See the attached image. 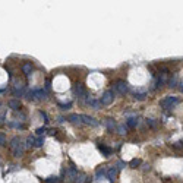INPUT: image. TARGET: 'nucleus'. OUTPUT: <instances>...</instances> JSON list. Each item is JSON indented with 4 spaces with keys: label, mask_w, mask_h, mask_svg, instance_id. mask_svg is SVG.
<instances>
[{
    "label": "nucleus",
    "mask_w": 183,
    "mask_h": 183,
    "mask_svg": "<svg viewBox=\"0 0 183 183\" xmlns=\"http://www.w3.org/2000/svg\"><path fill=\"white\" fill-rule=\"evenodd\" d=\"M9 146H10V149H12V154H13V157L19 158V157H22V155H24L25 146H24V144L21 142V139H19L18 136L12 138V141H10Z\"/></svg>",
    "instance_id": "obj_1"
},
{
    "label": "nucleus",
    "mask_w": 183,
    "mask_h": 183,
    "mask_svg": "<svg viewBox=\"0 0 183 183\" xmlns=\"http://www.w3.org/2000/svg\"><path fill=\"white\" fill-rule=\"evenodd\" d=\"M177 103H179V98H177V97H174V95H167V97H164V98L160 101V107H163V109H173Z\"/></svg>",
    "instance_id": "obj_2"
},
{
    "label": "nucleus",
    "mask_w": 183,
    "mask_h": 183,
    "mask_svg": "<svg viewBox=\"0 0 183 183\" xmlns=\"http://www.w3.org/2000/svg\"><path fill=\"white\" fill-rule=\"evenodd\" d=\"M73 94L78 98H85V100L88 98V92H86V89L82 84H75L73 85Z\"/></svg>",
    "instance_id": "obj_3"
},
{
    "label": "nucleus",
    "mask_w": 183,
    "mask_h": 183,
    "mask_svg": "<svg viewBox=\"0 0 183 183\" xmlns=\"http://www.w3.org/2000/svg\"><path fill=\"white\" fill-rule=\"evenodd\" d=\"M63 173L66 174V182H68V183H72V182H75V180L78 179V176H79L75 167H71V169H66V170H65Z\"/></svg>",
    "instance_id": "obj_4"
},
{
    "label": "nucleus",
    "mask_w": 183,
    "mask_h": 183,
    "mask_svg": "<svg viewBox=\"0 0 183 183\" xmlns=\"http://www.w3.org/2000/svg\"><path fill=\"white\" fill-rule=\"evenodd\" d=\"M81 119H82V123L84 125H88V126H92V128H95V126L100 125V122L97 119H94L92 116H88V114H81Z\"/></svg>",
    "instance_id": "obj_5"
},
{
    "label": "nucleus",
    "mask_w": 183,
    "mask_h": 183,
    "mask_svg": "<svg viewBox=\"0 0 183 183\" xmlns=\"http://www.w3.org/2000/svg\"><path fill=\"white\" fill-rule=\"evenodd\" d=\"M113 100H114V94H113V91H106L104 94H103V97H101V104L103 106H110L111 103H113Z\"/></svg>",
    "instance_id": "obj_6"
},
{
    "label": "nucleus",
    "mask_w": 183,
    "mask_h": 183,
    "mask_svg": "<svg viewBox=\"0 0 183 183\" xmlns=\"http://www.w3.org/2000/svg\"><path fill=\"white\" fill-rule=\"evenodd\" d=\"M114 88H116V91H117L120 95H125V94L128 92V84H126L125 81H117V82L114 84Z\"/></svg>",
    "instance_id": "obj_7"
},
{
    "label": "nucleus",
    "mask_w": 183,
    "mask_h": 183,
    "mask_svg": "<svg viewBox=\"0 0 183 183\" xmlns=\"http://www.w3.org/2000/svg\"><path fill=\"white\" fill-rule=\"evenodd\" d=\"M66 120H69L72 125H76V126H82L84 123H82V119H81V114H69L68 116V119Z\"/></svg>",
    "instance_id": "obj_8"
},
{
    "label": "nucleus",
    "mask_w": 183,
    "mask_h": 183,
    "mask_svg": "<svg viewBox=\"0 0 183 183\" xmlns=\"http://www.w3.org/2000/svg\"><path fill=\"white\" fill-rule=\"evenodd\" d=\"M85 101H86V104H88L89 107H92L94 110L101 109V101H98V100H95V98H92V97H88Z\"/></svg>",
    "instance_id": "obj_9"
},
{
    "label": "nucleus",
    "mask_w": 183,
    "mask_h": 183,
    "mask_svg": "<svg viewBox=\"0 0 183 183\" xmlns=\"http://www.w3.org/2000/svg\"><path fill=\"white\" fill-rule=\"evenodd\" d=\"M117 169H116V166H113V167H110L109 170H107V179H109L110 183L114 182V179H116V176H117Z\"/></svg>",
    "instance_id": "obj_10"
},
{
    "label": "nucleus",
    "mask_w": 183,
    "mask_h": 183,
    "mask_svg": "<svg viewBox=\"0 0 183 183\" xmlns=\"http://www.w3.org/2000/svg\"><path fill=\"white\" fill-rule=\"evenodd\" d=\"M104 125H106V128H107V130H109V132L116 130V128H117V125H116V122H114L113 119H106Z\"/></svg>",
    "instance_id": "obj_11"
},
{
    "label": "nucleus",
    "mask_w": 183,
    "mask_h": 183,
    "mask_svg": "<svg viewBox=\"0 0 183 183\" xmlns=\"http://www.w3.org/2000/svg\"><path fill=\"white\" fill-rule=\"evenodd\" d=\"M97 148L103 152L104 157H110V155H111V148H109V146L103 145V144H97Z\"/></svg>",
    "instance_id": "obj_12"
},
{
    "label": "nucleus",
    "mask_w": 183,
    "mask_h": 183,
    "mask_svg": "<svg viewBox=\"0 0 183 183\" xmlns=\"http://www.w3.org/2000/svg\"><path fill=\"white\" fill-rule=\"evenodd\" d=\"M34 97L40 98V100H45L47 98V91L45 89H35L34 91Z\"/></svg>",
    "instance_id": "obj_13"
},
{
    "label": "nucleus",
    "mask_w": 183,
    "mask_h": 183,
    "mask_svg": "<svg viewBox=\"0 0 183 183\" xmlns=\"http://www.w3.org/2000/svg\"><path fill=\"white\" fill-rule=\"evenodd\" d=\"M106 174H107V169H106V167H100V169L95 171V179L100 180V179H103Z\"/></svg>",
    "instance_id": "obj_14"
},
{
    "label": "nucleus",
    "mask_w": 183,
    "mask_h": 183,
    "mask_svg": "<svg viewBox=\"0 0 183 183\" xmlns=\"http://www.w3.org/2000/svg\"><path fill=\"white\" fill-rule=\"evenodd\" d=\"M7 106H9V109L12 110H19L21 109V103H19V100H9V103H7Z\"/></svg>",
    "instance_id": "obj_15"
},
{
    "label": "nucleus",
    "mask_w": 183,
    "mask_h": 183,
    "mask_svg": "<svg viewBox=\"0 0 183 183\" xmlns=\"http://www.w3.org/2000/svg\"><path fill=\"white\" fill-rule=\"evenodd\" d=\"M22 72L25 73V76H30L32 73V65L31 63H24L22 65Z\"/></svg>",
    "instance_id": "obj_16"
},
{
    "label": "nucleus",
    "mask_w": 183,
    "mask_h": 183,
    "mask_svg": "<svg viewBox=\"0 0 183 183\" xmlns=\"http://www.w3.org/2000/svg\"><path fill=\"white\" fill-rule=\"evenodd\" d=\"M128 126H125V125H117V128H116V132L119 133V135H126L128 133Z\"/></svg>",
    "instance_id": "obj_17"
},
{
    "label": "nucleus",
    "mask_w": 183,
    "mask_h": 183,
    "mask_svg": "<svg viewBox=\"0 0 183 183\" xmlns=\"http://www.w3.org/2000/svg\"><path fill=\"white\" fill-rule=\"evenodd\" d=\"M138 119H135V117H130V119H128V122H126V126L128 128H136L138 126Z\"/></svg>",
    "instance_id": "obj_18"
},
{
    "label": "nucleus",
    "mask_w": 183,
    "mask_h": 183,
    "mask_svg": "<svg viewBox=\"0 0 183 183\" xmlns=\"http://www.w3.org/2000/svg\"><path fill=\"white\" fill-rule=\"evenodd\" d=\"M75 183H88V176L86 174H79Z\"/></svg>",
    "instance_id": "obj_19"
},
{
    "label": "nucleus",
    "mask_w": 183,
    "mask_h": 183,
    "mask_svg": "<svg viewBox=\"0 0 183 183\" xmlns=\"http://www.w3.org/2000/svg\"><path fill=\"white\" fill-rule=\"evenodd\" d=\"M129 166H130L132 169H136L138 166H141V160H139V158H133V160L129 163Z\"/></svg>",
    "instance_id": "obj_20"
},
{
    "label": "nucleus",
    "mask_w": 183,
    "mask_h": 183,
    "mask_svg": "<svg viewBox=\"0 0 183 183\" xmlns=\"http://www.w3.org/2000/svg\"><path fill=\"white\" fill-rule=\"evenodd\" d=\"M176 85H177V76L174 75L173 78H170V81H169V86H170V88H174Z\"/></svg>",
    "instance_id": "obj_21"
},
{
    "label": "nucleus",
    "mask_w": 183,
    "mask_h": 183,
    "mask_svg": "<svg viewBox=\"0 0 183 183\" xmlns=\"http://www.w3.org/2000/svg\"><path fill=\"white\" fill-rule=\"evenodd\" d=\"M34 145H35V138L34 136H28L27 138V146L31 148V146H34Z\"/></svg>",
    "instance_id": "obj_22"
},
{
    "label": "nucleus",
    "mask_w": 183,
    "mask_h": 183,
    "mask_svg": "<svg viewBox=\"0 0 183 183\" xmlns=\"http://www.w3.org/2000/svg\"><path fill=\"white\" fill-rule=\"evenodd\" d=\"M146 125H148L149 128H152V129H155V128L158 126V123H157L154 119H148V120H146Z\"/></svg>",
    "instance_id": "obj_23"
},
{
    "label": "nucleus",
    "mask_w": 183,
    "mask_h": 183,
    "mask_svg": "<svg viewBox=\"0 0 183 183\" xmlns=\"http://www.w3.org/2000/svg\"><path fill=\"white\" fill-rule=\"evenodd\" d=\"M45 183H60V179L56 177V176H51V177H47Z\"/></svg>",
    "instance_id": "obj_24"
},
{
    "label": "nucleus",
    "mask_w": 183,
    "mask_h": 183,
    "mask_svg": "<svg viewBox=\"0 0 183 183\" xmlns=\"http://www.w3.org/2000/svg\"><path fill=\"white\" fill-rule=\"evenodd\" d=\"M125 167H126V163H125V161L119 160V161L116 163V169H117V170H123Z\"/></svg>",
    "instance_id": "obj_25"
},
{
    "label": "nucleus",
    "mask_w": 183,
    "mask_h": 183,
    "mask_svg": "<svg viewBox=\"0 0 183 183\" xmlns=\"http://www.w3.org/2000/svg\"><path fill=\"white\" fill-rule=\"evenodd\" d=\"M43 144H44V138H41V136H40V138H37L35 139V148H41V146H43Z\"/></svg>",
    "instance_id": "obj_26"
},
{
    "label": "nucleus",
    "mask_w": 183,
    "mask_h": 183,
    "mask_svg": "<svg viewBox=\"0 0 183 183\" xmlns=\"http://www.w3.org/2000/svg\"><path fill=\"white\" fill-rule=\"evenodd\" d=\"M3 145H6V136H4L3 132H0V146Z\"/></svg>",
    "instance_id": "obj_27"
},
{
    "label": "nucleus",
    "mask_w": 183,
    "mask_h": 183,
    "mask_svg": "<svg viewBox=\"0 0 183 183\" xmlns=\"http://www.w3.org/2000/svg\"><path fill=\"white\" fill-rule=\"evenodd\" d=\"M40 114H41V117L44 119V123H48V116H47V113L41 110V111H40Z\"/></svg>",
    "instance_id": "obj_28"
},
{
    "label": "nucleus",
    "mask_w": 183,
    "mask_h": 183,
    "mask_svg": "<svg viewBox=\"0 0 183 183\" xmlns=\"http://www.w3.org/2000/svg\"><path fill=\"white\" fill-rule=\"evenodd\" d=\"M146 94L145 92H142V94H135V100H145Z\"/></svg>",
    "instance_id": "obj_29"
},
{
    "label": "nucleus",
    "mask_w": 183,
    "mask_h": 183,
    "mask_svg": "<svg viewBox=\"0 0 183 183\" xmlns=\"http://www.w3.org/2000/svg\"><path fill=\"white\" fill-rule=\"evenodd\" d=\"M44 132H45V128H38L37 129V135H40V136L44 135Z\"/></svg>",
    "instance_id": "obj_30"
},
{
    "label": "nucleus",
    "mask_w": 183,
    "mask_h": 183,
    "mask_svg": "<svg viewBox=\"0 0 183 183\" xmlns=\"http://www.w3.org/2000/svg\"><path fill=\"white\" fill-rule=\"evenodd\" d=\"M173 148H177V149L183 148V142H176V144H173Z\"/></svg>",
    "instance_id": "obj_31"
},
{
    "label": "nucleus",
    "mask_w": 183,
    "mask_h": 183,
    "mask_svg": "<svg viewBox=\"0 0 183 183\" xmlns=\"http://www.w3.org/2000/svg\"><path fill=\"white\" fill-rule=\"evenodd\" d=\"M71 106H72L71 103H68V104H60V107H63V110H68L69 107H71Z\"/></svg>",
    "instance_id": "obj_32"
},
{
    "label": "nucleus",
    "mask_w": 183,
    "mask_h": 183,
    "mask_svg": "<svg viewBox=\"0 0 183 183\" xmlns=\"http://www.w3.org/2000/svg\"><path fill=\"white\" fill-rule=\"evenodd\" d=\"M45 89H50V79L45 81Z\"/></svg>",
    "instance_id": "obj_33"
},
{
    "label": "nucleus",
    "mask_w": 183,
    "mask_h": 183,
    "mask_svg": "<svg viewBox=\"0 0 183 183\" xmlns=\"http://www.w3.org/2000/svg\"><path fill=\"white\" fill-rule=\"evenodd\" d=\"M180 85V91H183V84H179Z\"/></svg>",
    "instance_id": "obj_34"
},
{
    "label": "nucleus",
    "mask_w": 183,
    "mask_h": 183,
    "mask_svg": "<svg viewBox=\"0 0 183 183\" xmlns=\"http://www.w3.org/2000/svg\"><path fill=\"white\" fill-rule=\"evenodd\" d=\"M0 106H1V104H0Z\"/></svg>",
    "instance_id": "obj_35"
}]
</instances>
